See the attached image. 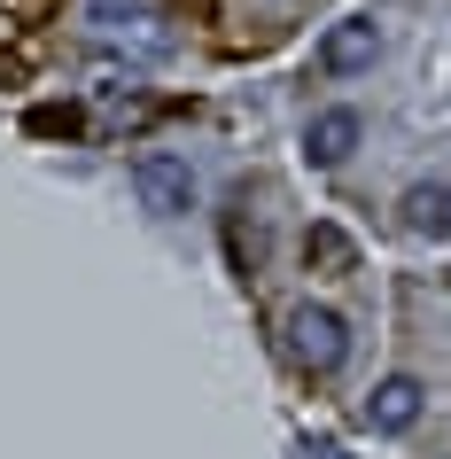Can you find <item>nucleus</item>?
Masks as SVG:
<instances>
[{"instance_id":"obj_1","label":"nucleus","mask_w":451,"mask_h":459,"mask_svg":"<svg viewBox=\"0 0 451 459\" xmlns=\"http://www.w3.org/2000/svg\"><path fill=\"white\" fill-rule=\"evenodd\" d=\"M281 335H288V359L304 366V374H334V366L351 359V319L327 312V304H296Z\"/></svg>"},{"instance_id":"obj_2","label":"nucleus","mask_w":451,"mask_h":459,"mask_svg":"<svg viewBox=\"0 0 451 459\" xmlns=\"http://www.w3.org/2000/svg\"><path fill=\"white\" fill-rule=\"evenodd\" d=\"M133 187H141L148 218H187L195 211V171H187V156H171V148H148L141 164H133Z\"/></svg>"},{"instance_id":"obj_3","label":"nucleus","mask_w":451,"mask_h":459,"mask_svg":"<svg viewBox=\"0 0 451 459\" xmlns=\"http://www.w3.org/2000/svg\"><path fill=\"white\" fill-rule=\"evenodd\" d=\"M374 55H381V24H374V16H343V24L319 31V71H327V78L374 71Z\"/></svg>"},{"instance_id":"obj_4","label":"nucleus","mask_w":451,"mask_h":459,"mask_svg":"<svg viewBox=\"0 0 451 459\" xmlns=\"http://www.w3.org/2000/svg\"><path fill=\"white\" fill-rule=\"evenodd\" d=\"M421 405H428V389L412 382V374H381V382L366 389V429H381V436H404L412 420H421Z\"/></svg>"},{"instance_id":"obj_5","label":"nucleus","mask_w":451,"mask_h":459,"mask_svg":"<svg viewBox=\"0 0 451 459\" xmlns=\"http://www.w3.org/2000/svg\"><path fill=\"white\" fill-rule=\"evenodd\" d=\"M397 218H404V234H421V242H451V179H412Z\"/></svg>"},{"instance_id":"obj_6","label":"nucleus","mask_w":451,"mask_h":459,"mask_svg":"<svg viewBox=\"0 0 451 459\" xmlns=\"http://www.w3.org/2000/svg\"><path fill=\"white\" fill-rule=\"evenodd\" d=\"M358 141H366L358 109H319L311 133H304V156H311L319 171H334V164H351V156H358Z\"/></svg>"},{"instance_id":"obj_7","label":"nucleus","mask_w":451,"mask_h":459,"mask_svg":"<svg viewBox=\"0 0 451 459\" xmlns=\"http://www.w3.org/2000/svg\"><path fill=\"white\" fill-rule=\"evenodd\" d=\"M304 265L319 273V281H343V273H358V242L334 226V218H319V226L304 234Z\"/></svg>"},{"instance_id":"obj_8","label":"nucleus","mask_w":451,"mask_h":459,"mask_svg":"<svg viewBox=\"0 0 451 459\" xmlns=\"http://www.w3.org/2000/svg\"><path fill=\"white\" fill-rule=\"evenodd\" d=\"M241 211H249V203H241ZM226 218V249H234V273H241V281H257V273H265V226H257V218Z\"/></svg>"},{"instance_id":"obj_9","label":"nucleus","mask_w":451,"mask_h":459,"mask_svg":"<svg viewBox=\"0 0 451 459\" xmlns=\"http://www.w3.org/2000/svg\"><path fill=\"white\" fill-rule=\"evenodd\" d=\"M24 133L31 141H78V133H86V109H78V101H39L24 117Z\"/></svg>"},{"instance_id":"obj_10","label":"nucleus","mask_w":451,"mask_h":459,"mask_svg":"<svg viewBox=\"0 0 451 459\" xmlns=\"http://www.w3.org/2000/svg\"><path fill=\"white\" fill-rule=\"evenodd\" d=\"M304 459H343V452H334V444H311V452Z\"/></svg>"}]
</instances>
